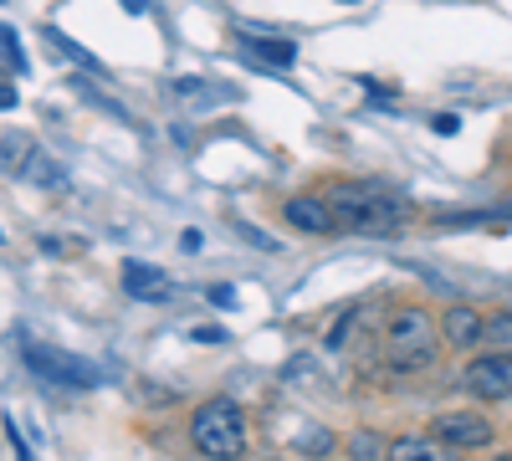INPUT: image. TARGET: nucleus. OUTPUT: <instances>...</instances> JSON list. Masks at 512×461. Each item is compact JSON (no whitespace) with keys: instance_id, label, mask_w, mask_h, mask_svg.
I'll return each mask as SVG.
<instances>
[{"instance_id":"obj_6","label":"nucleus","mask_w":512,"mask_h":461,"mask_svg":"<svg viewBox=\"0 0 512 461\" xmlns=\"http://www.w3.org/2000/svg\"><path fill=\"white\" fill-rule=\"evenodd\" d=\"M461 385L482 395V400H507L512 395V369H507V354H487V359H472L461 374Z\"/></svg>"},{"instance_id":"obj_17","label":"nucleus","mask_w":512,"mask_h":461,"mask_svg":"<svg viewBox=\"0 0 512 461\" xmlns=\"http://www.w3.org/2000/svg\"><path fill=\"white\" fill-rule=\"evenodd\" d=\"M236 236H241V241H251V246H262V251H272V246H277V241H272L267 231H256V226H246V221L236 226Z\"/></svg>"},{"instance_id":"obj_22","label":"nucleus","mask_w":512,"mask_h":461,"mask_svg":"<svg viewBox=\"0 0 512 461\" xmlns=\"http://www.w3.org/2000/svg\"><path fill=\"white\" fill-rule=\"evenodd\" d=\"M210 298H216L221 308H236V292L231 287H210Z\"/></svg>"},{"instance_id":"obj_2","label":"nucleus","mask_w":512,"mask_h":461,"mask_svg":"<svg viewBox=\"0 0 512 461\" xmlns=\"http://www.w3.org/2000/svg\"><path fill=\"white\" fill-rule=\"evenodd\" d=\"M190 441L210 461H236L246 451V415L236 400H205L190 421Z\"/></svg>"},{"instance_id":"obj_7","label":"nucleus","mask_w":512,"mask_h":461,"mask_svg":"<svg viewBox=\"0 0 512 461\" xmlns=\"http://www.w3.org/2000/svg\"><path fill=\"white\" fill-rule=\"evenodd\" d=\"M241 57L256 62V67H272V72H292L297 62V47L282 36H262V31H241Z\"/></svg>"},{"instance_id":"obj_19","label":"nucleus","mask_w":512,"mask_h":461,"mask_svg":"<svg viewBox=\"0 0 512 461\" xmlns=\"http://www.w3.org/2000/svg\"><path fill=\"white\" fill-rule=\"evenodd\" d=\"M190 339H195V344H226V333H221V328H195Z\"/></svg>"},{"instance_id":"obj_3","label":"nucleus","mask_w":512,"mask_h":461,"mask_svg":"<svg viewBox=\"0 0 512 461\" xmlns=\"http://www.w3.org/2000/svg\"><path fill=\"white\" fill-rule=\"evenodd\" d=\"M441 339H436V323L425 308H400L390 318V333H384V359H390V369H425L436 359Z\"/></svg>"},{"instance_id":"obj_13","label":"nucleus","mask_w":512,"mask_h":461,"mask_svg":"<svg viewBox=\"0 0 512 461\" xmlns=\"http://www.w3.org/2000/svg\"><path fill=\"white\" fill-rule=\"evenodd\" d=\"M21 180H26V185H47V190H57V185H62V164H57L52 154H41V149H31V159H26V170H21Z\"/></svg>"},{"instance_id":"obj_4","label":"nucleus","mask_w":512,"mask_h":461,"mask_svg":"<svg viewBox=\"0 0 512 461\" xmlns=\"http://www.w3.org/2000/svg\"><path fill=\"white\" fill-rule=\"evenodd\" d=\"M21 354H26V364H31L47 385H62V390H98V369H93L88 359H77V354L57 349V344L26 339Z\"/></svg>"},{"instance_id":"obj_10","label":"nucleus","mask_w":512,"mask_h":461,"mask_svg":"<svg viewBox=\"0 0 512 461\" xmlns=\"http://www.w3.org/2000/svg\"><path fill=\"white\" fill-rule=\"evenodd\" d=\"M384 461H456V446L441 436H395L384 446Z\"/></svg>"},{"instance_id":"obj_16","label":"nucleus","mask_w":512,"mask_h":461,"mask_svg":"<svg viewBox=\"0 0 512 461\" xmlns=\"http://www.w3.org/2000/svg\"><path fill=\"white\" fill-rule=\"evenodd\" d=\"M349 451H354V461H374V456L384 451V441H379L374 431H359V436L349 441Z\"/></svg>"},{"instance_id":"obj_24","label":"nucleus","mask_w":512,"mask_h":461,"mask_svg":"<svg viewBox=\"0 0 512 461\" xmlns=\"http://www.w3.org/2000/svg\"><path fill=\"white\" fill-rule=\"evenodd\" d=\"M507 369H512V354H507Z\"/></svg>"},{"instance_id":"obj_1","label":"nucleus","mask_w":512,"mask_h":461,"mask_svg":"<svg viewBox=\"0 0 512 461\" xmlns=\"http://www.w3.org/2000/svg\"><path fill=\"white\" fill-rule=\"evenodd\" d=\"M328 211L338 216V226H395L410 216V200L400 190H390L384 180H344V185H328Z\"/></svg>"},{"instance_id":"obj_21","label":"nucleus","mask_w":512,"mask_h":461,"mask_svg":"<svg viewBox=\"0 0 512 461\" xmlns=\"http://www.w3.org/2000/svg\"><path fill=\"white\" fill-rule=\"evenodd\" d=\"M456 129H461L456 113H436V134H456Z\"/></svg>"},{"instance_id":"obj_25","label":"nucleus","mask_w":512,"mask_h":461,"mask_svg":"<svg viewBox=\"0 0 512 461\" xmlns=\"http://www.w3.org/2000/svg\"><path fill=\"white\" fill-rule=\"evenodd\" d=\"M344 6H354V0H344Z\"/></svg>"},{"instance_id":"obj_28","label":"nucleus","mask_w":512,"mask_h":461,"mask_svg":"<svg viewBox=\"0 0 512 461\" xmlns=\"http://www.w3.org/2000/svg\"><path fill=\"white\" fill-rule=\"evenodd\" d=\"M0 6H6V0H0Z\"/></svg>"},{"instance_id":"obj_9","label":"nucleus","mask_w":512,"mask_h":461,"mask_svg":"<svg viewBox=\"0 0 512 461\" xmlns=\"http://www.w3.org/2000/svg\"><path fill=\"white\" fill-rule=\"evenodd\" d=\"M123 292L134 303H164L169 292H175V282H169L159 267H149V262H123Z\"/></svg>"},{"instance_id":"obj_18","label":"nucleus","mask_w":512,"mask_h":461,"mask_svg":"<svg viewBox=\"0 0 512 461\" xmlns=\"http://www.w3.org/2000/svg\"><path fill=\"white\" fill-rule=\"evenodd\" d=\"M303 451H333V436L328 431H313V436H303Z\"/></svg>"},{"instance_id":"obj_11","label":"nucleus","mask_w":512,"mask_h":461,"mask_svg":"<svg viewBox=\"0 0 512 461\" xmlns=\"http://www.w3.org/2000/svg\"><path fill=\"white\" fill-rule=\"evenodd\" d=\"M441 339H446L451 349H477V344H482V318H477L472 308H446Z\"/></svg>"},{"instance_id":"obj_12","label":"nucleus","mask_w":512,"mask_h":461,"mask_svg":"<svg viewBox=\"0 0 512 461\" xmlns=\"http://www.w3.org/2000/svg\"><path fill=\"white\" fill-rule=\"evenodd\" d=\"M31 149H36V139H31V134H6V139H0V175L21 180V170H26Z\"/></svg>"},{"instance_id":"obj_14","label":"nucleus","mask_w":512,"mask_h":461,"mask_svg":"<svg viewBox=\"0 0 512 461\" xmlns=\"http://www.w3.org/2000/svg\"><path fill=\"white\" fill-rule=\"evenodd\" d=\"M482 344H492V354H512V313L482 318Z\"/></svg>"},{"instance_id":"obj_5","label":"nucleus","mask_w":512,"mask_h":461,"mask_svg":"<svg viewBox=\"0 0 512 461\" xmlns=\"http://www.w3.org/2000/svg\"><path fill=\"white\" fill-rule=\"evenodd\" d=\"M436 436L446 446H456V451H477V446H492L497 431H492L487 415H477V410H451V415L436 421Z\"/></svg>"},{"instance_id":"obj_15","label":"nucleus","mask_w":512,"mask_h":461,"mask_svg":"<svg viewBox=\"0 0 512 461\" xmlns=\"http://www.w3.org/2000/svg\"><path fill=\"white\" fill-rule=\"evenodd\" d=\"M47 41H52V47H62L67 52V62H77V67H88V72H103V62L88 52V47H77V41L72 36H62V31H47Z\"/></svg>"},{"instance_id":"obj_26","label":"nucleus","mask_w":512,"mask_h":461,"mask_svg":"<svg viewBox=\"0 0 512 461\" xmlns=\"http://www.w3.org/2000/svg\"><path fill=\"white\" fill-rule=\"evenodd\" d=\"M0 241H6V231H0Z\"/></svg>"},{"instance_id":"obj_8","label":"nucleus","mask_w":512,"mask_h":461,"mask_svg":"<svg viewBox=\"0 0 512 461\" xmlns=\"http://www.w3.org/2000/svg\"><path fill=\"white\" fill-rule=\"evenodd\" d=\"M282 221H292L297 231H308V236L338 231V216L328 211V200H318V195H292V200L282 205Z\"/></svg>"},{"instance_id":"obj_23","label":"nucleus","mask_w":512,"mask_h":461,"mask_svg":"<svg viewBox=\"0 0 512 461\" xmlns=\"http://www.w3.org/2000/svg\"><path fill=\"white\" fill-rule=\"evenodd\" d=\"M118 6H123V11H134V16H144V11H149V0H118Z\"/></svg>"},{"instance_id":"obj_27","label":"nucleus","mask_w":512,"mask_h":461,"mask_svg":"<svg viewBox=\"0 0 512 461\" xmlns=\"http://www.w3.org/2000/svg\"><path fill=\"white\" fill-rule=\"evenodd\" d=\"M502 461H512V456H502Z\"/></svg>"},{"instance_id":"obj_20","label":"nucleus","mask_w":512,"mask_h":461,"mask_svg":"<svg viewBox=\"0 0 512 461\" xmlns=\"http://www.w3.org/2000/svg\"><path fill=\"white\" fill-rule=\"evenodd\" d=\"M21 98H16V82H6V77H0V113H6V108H16Z\"/></svg>"}]
</instances>
